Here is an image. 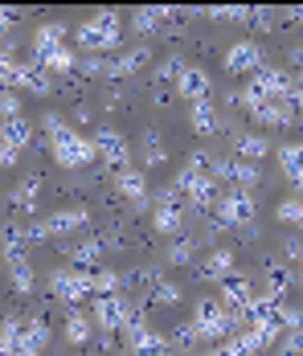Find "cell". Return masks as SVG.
Segmentation results:
<instances>
[{"instance_id": "obj_32", "label": "cell", "mask_w": 303, "mask_h": 356, "mask_svg": "<svg viewBox=\"0 0 303 356\" xmlns=\"http://www.w3.org/2000/svg\"><path fill=\"white\" fill-rule=\"evenodd\" d=\"M230 180H234L238 188H246V193H250V188L263 180V172H258V164H250V160H234V177H230Z\"/></svg>"}, {"instance_id": "obj_8", "label": "cell", "mask_w": 303, "mask_h": 356, "mask_svg": "<svg viewBox=\"0 0 303 356\" xmlns=\"http://www.w3.org/2000/svg\"><path fill=\"white\" fill-rule=\"evenodd\" d=\"M222 303H226V312H234L238 320H242V312L254 303V286L246 275H226L222 279Z\"/></svg>"}, {"instance_id": "obj_50", "label": "cell", "mask_w": 303, "mask_h": 356, "mask_svg": "<svg viewBox=\"0 0 303 356\" xmlns=\"http://www.w3.org/2000/svg\"><path fill=\"white\" fill-rule=\"evenodd\" d=\"M300 229H303V221H300Z\"/></svg>"}, {"instance_id": "obj_41", "label": "cell", "mask_w": 303, "mask_h": 356, "mask_svg": "<svg viewBox=\"0 0 303 356\" xmlns=\"http://www.w3.org/2000/svg\"><path fill=\"white\" fill-rule=\"evenodd\" d=\"M0 119L8 123V119H21V99L13 95V90H0Z\"/></svg>"}, {"instance_id": "obj_4", "label": "cell", "mask_w": 303, "mask_h": 356, "mask_svg": "<svg viewBox=\"0 0 303 356\" xmlns=\"http://www.w3.org/2000/svg\"><path fill=\"white\" fill-rule=\"evenodd\" d=\"M193 323L201 327V336H226L230 327L238 323L234 312H226V303L222 299H197V307H193Z\"/></svg>"}, {"instance_id": "obj_28", "label": "cell", "mask_w": 303, "mask_h": 356, "mask_svg": "<svg viewBox=\"0 0 303 356\" xmlns=\"http://www.w3.org/2000/svg\"><path fill=\"white\" fill-rule=\"evenodd\" d=\"M185 70H189V66H185V58H180V54H169L164 62H156L152 78H156V82L164 86V82H180V74H185Z\"/></svg>"}, {"instance_id": "obj_20", "label": "cell", "mask_w": 303, "mask_h": 356, "mask_svg": "<svg viewBox=\"0 0 303 356\" xmlns=\"http://www.w3.org/2000/svg\"><path fill=\"white\" fill-rule=\"evenodd\" d=\"M226 275H234V254L230 250H213L209 258H205V266H201V275L197 279H226Z\"/></svg>"}, {"instance_id": "obj_43", "label": "cell", "mask_w": 303, "mask_h": 356, "mask_svg": "<svg viewBox=\"0 0 303 356\" xmlns=\"http://www.w3.org/2000/svg\"><path fill=\"white\" fill-rule=\"evenodd\" d=\"M29 90H33V95H49V90H54V82H49V70L33 66V74H29Z\"/></svg>"}, {"instance_id": "obj_48", "label": "cell", "mask_w": 303, "mask_h": 356, "mask_svg": "<svg viewBox=\"0 0 303 356\" xmlns=\"http://www.w3.org/2000/svg\"><path fill=\"white\" fill-rule=\"evenodd\" d=\"M152 99H156V103H169V99H172V90H169V86H160V82H156V90H152Z\"/></svg>"}, {"instance_id": "obj_27", "label": "cell", "mask_w": 303, "mask_h": 356, "mask_svg": "<svg viewBox=\"0 0 303 356\" xmlns=\"http://www.w3.org/2000/svg\"><path fill=\"white\" fill-rule=\"evenodd\" d=\"M8 275H13V286L21 291V295H29L37 286V279H33V266H29V258H13L8 262Z\"/></svg>"}, {"instance_id": "obj_35", "label": "cell", "mask_w": 303, "mask_h": 356, "mask_svg": "<svg viewBox=\"0 0 303 356\" xmlns=\"http://www.w3.org/2000/svg\"><path fill=\"white\" fill-rule=\"evenodd\" d=\"M274 217H279V221L300 225V221H303V201H300V197H283V201H279V209H274Z\"/></svg>"}, {"instance_id": "obj_21", "label": "cell", "mask_w": 303, "mask_h": 356, "mask_svg": "<svg viewBox=\"0 0 303 356\" xmlns=\"http://www.w3.org/2000/svg\"><path fill=\"white\" fill-rule=\"evenodd\" d=\"M102 258V242L99 238H82L74 254H70V262H74V270H95V262Z\"/></svg>"}, {"instance_id": "obj_39", "label": "cell", "mask_w": 303, "mask_h": 356, "mask_svg": "<svg viewBox=\"0 0 303 356\" xmlns=\"http://www.w3.org/2000/svg\"><path fill=\"white\" fill-rule=\"evenodd\" d=\"M41 242H49V225L29 217V221H25V250H29V246H41Z\"/></svg>"}, {"instance_id": "obj_42", "label": "cell", "mask_w": 303, "mask_h": 356, "mask_svg": "<svg viewBox=\"0 0 303 356\" xmlns=\"http://www.w3.org/2000/svg\"><path fill=\"white\" fill-rule=\"evenodd\" d=\"M143 160H148V168H156V164H164V147L156 136H143Z\"/></svg>"}, {"instance_id": "obj_15", "label": "cell", "mask_w": 303, "mask_h": 356, "mask_svg": "<svg viewBox=\"0 0 303 356\" xmlns=\"http://www.w3.org/2000/svg\"><path fill=\"white\" fill-rule=\"evenodd\" d=\"M37 188H41V180H37V177H25L17 188H13V193H8V209H13L17 217L33 213V209H37Z\"/></svg>"}, {"instance_id": "obj_36", "label": "cell", "mask_w": 303, "mask_h": 356, "mask_svg": "<svg viewBox=\"0 0 303 356\" xmlns=\"http://www.w3.org/2000/svg\"><path fill=\"white\" fill-rule=\"evenodd\" d=\"M197 340H201V327L193 320L176 323V332H172V344H176V348H189V344H197Z\"/></svg>"}, {"instance_id": "obj_16", "label": "cell", "mask_w": 303, "mask_h": 356, "mask_svg": "<svg viewBox=\"0 0 303 356\" xmlns=\"http://www.w3.org/2000/svg\"><path fill=\"white\" fill-rule=\"evenodd\" d=\"M176 90H180L189 103H201V99H209V74H205L201 66H189V70L180 74Z\"/></svg>"}, {"instance_id": "obj_13", "label": "cell", "mask_w": 303, "mask_h": 356, "mask_svg": "<svg viewBox=\"0 0 303 356\" xmlns=\"http://www.w3.org/2000/svg\"><path fill=\"white\" fill-rule=\"evenodd\" d=\"M62 37H66V25L62 21H49V25H41L33 37V66L41 58H49L54 49H62Z\"/></svg>"}, {"instance_id": "obj_33", "label": "cell", "mask_w": 303, "mask_h": 356, "mask_svg": "<svg viewBox=\"0 0 303 356\" xmlns=\"http://www.w3.org/2000/svg\"><path fill=\"white\" fill-rule=\"evenodd\" d=\"M37 66H41V70H49V74H70V70H74V54L62 45V49H54L49 58H41Z\"/></svg>"}, {"instance_id": "obj_2", "label": "cell", "mask_w": 303, "mask_h": 356, "mask_svg": "<svg viewBox=\"0 0 303 356\" xmlns=\"http://www.w3.org/2000/svg\"><path fill=\"white\" fill-rule=\"evenodd\" d=\"M119 29H123V17L115 8H102L91 21L78 25V45L91 49V54H107V49H119Z\"/></svg>"}, {"instance_id": "obj_1", "label": "cell", "mask_w": 303, "mask_h": 356, "mask_svg": "<svg viewBox=\"0 0 303 356\" xmlns=\"http://www.w3.org/2000/svg\"><path fill=\"white\" fill-rule=\"evenodd\" d=\"M45 131H49V143H54V160H58L62 168H86V164L99 156V152H95V140H82L58 111L45 115Z\"/></svg>"}, {"instance_id": "obj_19", "label": "cell", "mask_w": 303, "mask_h": 356, "mask_svg": "<svg viewBox=\"0 0 303 356\" xmlns=\"http://www.w3.org/2000/svg\"><path fill=\"white\" fill-rule=\"evenodd\" d=\"M169 17H176V8H135L132 13V29L135 33H156Z\"/></svg>"}, {"instance_id": "obj_17", "label": "cell", "mask_w": 303, "mask_h": 356, "mask_svg": "<svg viewBox=\"0 0 303 356\" xmlns=\"http://www.w3.org/2000/svg\"><path fill=\"white\" fill-rule=\"evenodd\" d=\"M119 197L132 201L135 209H143L148 205V180H143V172H135V168L119 172Z\"/></svg>"}, {"instance_id": "obj_5", "label": "cell", "mask_w": 303, "mask_h": 356, "mask_svg": "<svg viewBox=\"0 0 303 356\" xmlns=\"http://www.w3.org/2000/svg\"><path fill=\"white\" fill-rule=\"evenodd\" d=\"M217 221L222 225H250L254 221V197L246 188H226L217 201Z\"/></svg>"}, {"instance_id": "obj_40", "label": "cell", "mask_w": 303, "mask_h": 356, "mask_svg": "<svg viewBox=\"0 0 303 356\" xmlns=\"http://www.w3.org/2000/svg\"><path fill=\"white\" fill-rule=\"evenodd\" d=\"M279 348H283V356H300L303 353V327L283 332V336H279Z\"/></svg>"}, {"instance_id": "obj_51", "label": "cell", "mask_w": 303, "mask_h": 356, "mask_svg": "<svg viewBox=\"0 0 303 356\" xmlns=\"http://www.w3.org/2000/svg\"><path fill=\"white\" fill-rule=\"evenodd\" d=\"M300 279H303V275H300Z\"/></svg>"}, {"instance_id": "obj_23", "label": "cell", "mask_w": 303, "mask_h": 356, "mask_svg": "<svg viewBox=\"0 0 303 356\" xmlns=\"http://www.w3.org/2000/svg\"><path fill=\"white\" fill-rule=\"evenodd\" d=\"M66 340L70 344H86L91 340V320L82 316V307H66Z\"/></svg>"}, {"instance_id": "obj_22", "label": "cell", "mask_w": 303, "mask_h": 356, "mask_svg": "<svg viewBox=\"0 0 303 356\" xmlns=\"http://www.w3.org/2000/svg\"><path fill=\"white\" fill-rule=\"evenodd\" d=\"M180 221H185V209H176V205H156V213H152V225L169 238H180Z\"/></svg>"}, {"instance_id": "obj_44", "label": "cell", "mask_w": 303, "mask_h": 356, "mask_svg": "<svg viewBox=\"0 0 303 356\" xmlns=\"http://www.w3.org/2000/svg\"><path fill=\"white\" fill-rule=\"evenodd\" d=\"M17 152H21V147H13V143L0 136V168H13V164H17Z\"/></svg>"}, {"instance_id": "obj_11", "label": "cell", "mask_w": 303, "mask_h": 356, "mask_svg": "<svg viewBox=\"0 0 303 356\" xmlns=\"http://www.w3.org/2000/svg\"><path fill=\"white\" fill-rule=\"evenodd\" d=\"M123 348H127V356H164L172 348V340H164V336L152 332V327H143V332L123 336Z\"/></svg>"}, {"instance_id": "obj_30", "label": "cell", "mask_w": 303, "mask_h": 356, "mask_svg": "<svg viewBox=\"0 0 303 356\" xmlns=\"http://www.w3.org/2000/svg\"><path fill=\"white\" fill-rule=\"evenodd\" d=\"M193 254H197V238L180 234V238L169 246V262H172V266H189V262H193Z\"/></svg>"}, {"instance_id": "obj_14", "label": "cell", "mask_w": 303, "mask_h": 356, "mask_svg": "<svg viewBox=\"0 0 303 356\" xmlns=\"http://www.w3.org/2000/svg\"><path fill=\"white\" fill-rule=\"evenodd\" d=\"M45 225H49V238H70L74 229L86 225V209H54L45 217Z\"/></svg>"}, {"instance_id": "obj_9", "label": "cell", "mask_w": 303, "mask_h": 356, "mask_svg": "<svg viewBox=\"0 0 303 356\" xmlns=\"http://www.w3.org/2000/svg\"><path fill=\"white\" fill-rule=\"evenodd\" d=\"M127 299L123 295H102L95 299V323H99L102 332H123V320H127Z\"/></svg>"}, {"instance_id": "obj_45", "label": "cell", "mask_w": 303, "mask_h": 356, "mask_svg": "<svg viewBox=\"0 0 303 356\" xmlns=\"http://www.w3.org/2000/svg\"><path fill=\"white\" fill-rule=\"evenodd\" d=\"M283 254H287L291 262H303V242L300 238H287V242H283Z\"/></svg>"}, {"instance_id": "obj_18", "label": "cell", "mask_w": 303, "mask_h": 356, "mask_svg": "<svg viewBox=\"0 0 303 356\" xmlns=\"http://www.w3.org/2000/svg\"><path fill=\"white\" fill-rule=\"evenodd\" d=\"M250 115H254V123H267V127H287L295 119V111L287 107V99H270V103H263V107L250 111Z\"/></svg>"}, {"instance_id": "obj_7", "label": "cell", "mask_w": 303, "mask_h": 356, "mask_svg": "<svg viewBox=\"0 0 303 356\" xmlns=\"http://www.w3.org/2000/svg\"><path fill=\"white\" fill-rule=\"evenodd\" d=\"M226 70L230 74H258L263 70V45L258 41H234L226 49Z\"/></svg>"}, {"instance_id": "obj_47", "label": "cell", "mask_w": 303, "mask_h": 356, "mask_svg": "<svg viewBox=\"0 0 303 356\" xmlns=\"http://www.w3.org/2000/svg\"><path fill=\"white\" fill-rule=\"evenodd\" d=\"M91 115H95V111L86 107V103H78V107H74V119H78V123H91Z\"/></svg>"}, {"instance_id": "obj_25", "label": "cell", "mask_w": 303, "mask_h": 356, "mask_svg": "<svg viewBox=\"0 0 303 356\" xmlns=\"http://www.w3.org/2000/svg\"><path fill=\"white\" fill-rule=\"evenodd\" d=\"M279 164H283V172L291 180L303 177V143H283L279 147Z\"/></svg>"}, {"instance_id": "obj_49", "label": "cell", "mask_w": 303, "mask_h": 356, "mask_svg": "<svg viewBox=\"0 0 303 356\" xmlns=\"http://www.w3.org/2000/svg\"><path fill=\"white\" fill-rule=\"evenodd\" d=\"M295 193H300V197H303V177H300V180H295Z\"/></svg>"}, {"instance_id": "obj_38", "label": "cell", "mask_w": 303, "mask_h": 356, "mask_svg": "<svg viewBox=\"0 0 303 356\" xmlns=\"http://www.w3.org/2000/svg\"><path fill=\"white\" fill-rule=\"evenodd\" d=\"M279 323H283L287 332H295V327H303V312L295 307V303H287V299H279Z\"/></svg>"}, {"instance_id": "obj_31", "label": "cell", "mask_w": 303, "mask_h": 356, "mask_svg": "<svg viewBox=\"0 0 303 356\" xmlns=\"http://www.w3.org/2000/svg\"><path fill=\"white\" fill-rule=\"evenodd\" d=\"M91 286H95V299L102 295H119V270H91Z\"/></svg>"}, {"instance_id": "obj_12", "label": "cell", "mask_w": 303, "mask_h": 356, "mask_svg": "<svg viewBox=\"0 0 303 356\" xmlns=\"http://www.w3.org/2000/svg\"><path fill=\"white\" fill-rule=\"evenodd\" d=\"M189 119H193V131H197V136H205V140H213V136L222 131V115H217V107H213L209 99H201V103H189Z\"/></svg>"}, {"instance_id": "obj_6", "label": "cell", "mask_w": 303, "mask_h": 356, "mask_svg": "<svg viewBox=\"0 0 303 356\" xmlns=\"http://www.w3.org/2000/svg\"><path fill=\"white\" fill-rule=\"evenodd\" d=\"M95 152H99V160L119 177V172H127V140L119 136V131H111V127H99L95 131Z\"/></svg>"}, {"instance_id": "obj_29", "label": "cell", "mask_w": 303, "mask_h": 356, "mask_svg": "<svg viewBox=\"0 0 303 356\" xmlns=\"http://www.w3.org/2000/svg\"><path fill=\"white\" fill-rule=\"evenodd\" d=\"M0 136L13 143V147H25V143H33V123H25V119H8V123L0 127Z\"/></svg>"}, {"instance_id": "obj_24", "label": "cell", "mask_w": 303, "mask_h": 356, "mask_svg": "<svg viewBox=\"0 0 303 356\" xmlns=\"http://www.w3.org/2000/svg\"><path fill=\"white\" fill-rule=\"evenodd\" d=\"M267 152H270L267 136H254V131H246V136H238V156H242V160H250V164H254V160H263Z\"/></svg>"}, {"instance_id": "obj_10", "label": "cell", "mask_w": 303, "mask_h": 356, "mask_svg": "<svg viewBox=\"0 0 303 356\" xmlns=\"http://www.w3.org/2000/svg\"><path fill=\"white\" fill-rule=\"evenodd\" d=\"M49 344V327L45 320H25L17 340H13V356H41V348Z\"/></svg>"}, {"instance_id": "obj_3", "label": "cell", "mask_w": 303, "mask_h": 356, "mask_svg": "<svg viewBox=\"0 0 303 356\" xmlns=\"http://www.w3.org/2000/svg\"><path fill=\"white\" fill-rule=\"evenodd\" d=\"M49 286H54V295L62 299V307H78L82 299H91L95 295V286H91V270H54V279H49Z\"/></svg>"}, {"instance_id": "obj_37", "label": "cell", "mask_w": 303, "mask_h": 356, "mask_svg": "<svg viewBox=\"0 0 303 356\" xmlns=\"http://www.w3.org/2000/svg\"><path fill=\"white\" fill-rule=\"evenodd\" d=\"M82 74H86V78H107V74H111V58L86 54V58H82Z\"/></svg>"}, {"instance_id": "obj_34", "label": "cell", "mask_w": 303, "mask_h": 356, "mask_svg": "<svg viewBox=\"0 0 303 356\" xmlns=\"http://www.w3.org/2000/svg\"><path fill=\"white\" fill-rule=\"evenodd\" d=\"M148 299H152V303H164V307H172V303H180V286L169 283V279H160V283L148 291Z\"/></svg>"}, {"instance_id": "obj_46", "label": "cell", "mask_w": 303, "mask_h": 356, "mask_svg": "<svg viewBox=\"0 0 303 356\" xmlns=\"http://www.w3.org/2000/svg\"><path fill=\"white\" fill-rule=\"evenodd\" d=\"M250 25H254V29H270V8H254Z\"/></svg>"}, {"instance_id": "obj_26", "label": "cell", "mask_w": 303, "mask_h": 356, "mask_svg": "<svg viewBox=\"0 0 303 356\" xmlns=\"http://www.w3.org/2000/svg\"><path fill=\"white\" fill-rule=\"evenodd\" d=\"M291 283H295V275L287 266H267V295L270 299H283L291 291Z\"/></svg>"}]
</instances>
